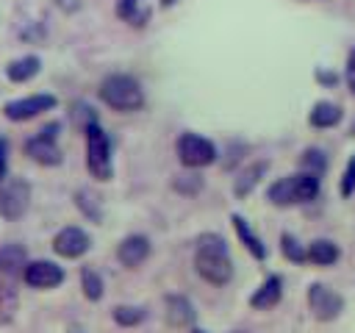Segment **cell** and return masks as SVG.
<instances>
[{
  "mask_svg": "<svg viewBox=\"0 0 355 333\" xmlns=\"http://www.w3.org/2000/svg\"><path fill=\"white\" fill-rule=\"evenodd\" d=\"M308 122H311L313 128H333V125L341 122V105H336V103H330V100H319V103L311 108Z\"/></svg>",
  "mask_w": 355,
  "mask_h": 333,
  "instance_id": "cell-19",
  "label": "cell"
},
{
  "mask_svg": "<svg viewBox=\"0 0 355 333\" xmlns=\"http://www.w3.org/2000/svg\"><path fill=\"white\" fill-rule=\"evenodd\" d=\"M28 264V253L22 244H3L0 247V275L3 278H17L22 275Z\"/></svg>",
  "mask_w": 355,
  "mask_h": 333,
  "instance_id": "cell-16",
  "label": "cell"
},
{
  "mask_svg": "<svg viewBox=\"0 0 355 333\" xmlns=\"http://www.w3.org/2000/svg\"><path fill=\"white\" fill-rule=\"evenodd\" d=\"M308 308H311L313 319L333 322L344 311V297L338 291H333L330 286H324V283H311L308 286Z\"/></svg>",
  "mask_w": 355,
  "mask_h": 333,
  "instance_id": "cell-8",
  "label": "cell"
},
{
  "mask_svg": "<svg viewBox=\"0 0 355 333\" xmlns=\"http://www.w3.org/2000/svg\"><path fill=\"white\" fill-rule=\"evenodd\" d=\"M58 130L61 125L58 122H50L44 125L39 133H33L28 142H25V155L42 166H58L64 161L61 155V147H58Z\"/></svg>",
  "mask_w": 355,
  "mask_h": 333,
  "instance_id": "cell-5",
  "label": "cell"
},
{
  "mask_svg": "<svg viewBox=\"0 0 355 333\" xmlns=\"http://www.w3.org/2000/svg\"><path fill=\"white\" fill-rule=\"evenodd\" d=\"M347 86H349V92L355 94V50L347 56Z\"/></svg>",
  "mask_w": 355,
  "mask_h": 333,
  "instance_id": "cell-27",
  "label": "cell"
},
{
  "mask_svg": "<svg viewBox=\"0 0 355 333\" xmlns=\"http://www.w3.org/2000/svg\"><path fill=\"white\" fill-rule=\"evenodd\" d=\"M42 69V58L39 56H19L14 61H8L6 67V78L11 83H28L31 78H36Z\"/></svg>",
  "mask_w": 355,
  "mask_h": 333,
  "instance_id": "cell-17",
  "label": "cell"
},
{
  "mask_svg": "<svg viewBox=\"0 0 355 333\" xmlns=\"http://www.w3.org/2000/svg\"><path fill=\"white\" fill-rule=\"evenodd\" d=\"M280 297H283V280H280L277 275H269V278L255 289V294L250 297V305L258 308V311H269V308H275V305L280 302Z\"/></svg>",
  "mask_w": 355,
  "mask_h": 333,
  "instance_id": "cell-14",
  "label": "cell"
},
{
  "mask_svg": "<svg viewBox=\"0 0 355 333\" xmlns=\"http://www.w3.org/2000/svg\"><path fill=\"white\" fill-rule=\"evenodd\" d=\"M80 289H83L86 300H92V302L103 300V291H105V286H103V278H100V272H97V269H92V266H83V269H80Z\"/></svg>",
  "mask_w": 355,
  "mask_h": 333,
  "instance_id": "cell-21",
  "label": "cell"
},
{
  "mask_svg": "<svg viewBox=\"0 0 355 333\" xmlns=\"http://www.w3.org/2000/svg\"><path fill=\"white\" fill-rule=\"evenodd\" d=\"M111 316H114V322L122 325V327H136V325H141V322L147 319V311L139 308V305H116V308L111 311Z\"/></svg>",
  "mask_w": 355,
  "mask_h": 333,
  "instance_id": "cell-22",
  "label": "cell"
},
{
  "mask_svg": "<svg viewBox=\"0 0 355 333\" xmlns=\"http://www.w3.org/2000/svg\"><path fill=\"white\" fill-rule=\"evenodd\" d=\"M200 186H202V178L200 175H178V180H175V189L178 191H186V194H194Z\"/></svg>",
  "mask_w": 355,
  "mask_h": 333,
  "instance_id": "cell-26",
  "label": "cell"
},
{
  "mask_svg": "<svg viewBox=\"0 0 355 333\" xmlns=\"http://www.w3.org/2000/svg\"><path fill=\"white\" fill-rule=\"evenodd\" d=\"M100 100L114 108V111H122V114H130V111H139L144 105V89L136 78L125 75V72H114V75H105L100 80V89H97Z\"/></svg>",
  "mask_w": 355,
  "mask_h": 333,
  "instance_id": "cell-2",
  "label": "cell"
},
{
  "mask_svg": "<svg viewBox=\"0 0 355 333\" xmlns=\"http://www.w3.org/2000/svg\"><path fill=\"white\" fill-rule=\"evenodd\" d=\"M338 255H341V250H338V244L330 241V239H313V241L305 247V261H311V264H316V266H330V264L338 261Z\"/></svg>",
  "mask_w": 355,
  "mask_h": 333,
  "instance_id": "cell-18",
  "label": "cell"
},
{
  "mask_svg": "<svg viewBox=\"0 0 355 333\" xmlns=\"http://www.w3.org/2000/svg\"><path fill=\"white\" fill-rule=\"evenodd\" d=\"M280 250H283V255H286L291 264H302V261H305V247H302L291 233H283V236H280Z\"/></svg>",
  "mask_w": 355,
  "mask_h": 333,
  "instance_id": "cell-23",
  "label": "cell"
},
{
  "mask_svg": "<svg viewBox=\"0 0 355 333\" xmlns=\"http://www.w3.org/2000/svg\"><path fill=\"white\" fill-rule=\"evenodd\" d=\"M194 269L211 286H227L233 278V261L219 233H202L194 244Z\"/></svg>",
  "mask_w": 355,
  "mask_h": 333,
  "instance_id": "cell-1",
  "label": "cell"
},
{
  "mask_svg": "<svg viewBox=\"0 0 355 333\" xmlns=\"http://www.w3.org/2000/svg\"><path fill=\"white\" fill-rule=\"evenodd\" d=\"M194 319H197V311L189 297H183V294L166 297V322L172 327H189V325H194Z\"/></svg>",
  "mask_w": 355,
  "mask_h": 333,
  "instance_id": "cell-13",
  "label": "cell"
},
{
  "mask_svg": "<svg viewBox=\"0 0 355 333\" xmlns=\"http://www.w3.org/2000/svg\"><path fill=\"white\" fill-rule=\"evenodd\" d=\"M319 186H322V183H319V175H313V172H297V175L277 178V180L266 189V197H269V203L277 205V208L302 205V203L316 200Z\"/></svg>",
  "mask_w": 355,
  "mask_h": 333,
  "instance_id": "cell-3",
  "label": "cell"
},
{
  "mask_svg": "<svg viewBox=\"0 0 355 333\" xmlns=\"http://www.w3.org/2000/svg\"><path fill=\"white\" fill-rule=\"evenodd\" d=\"M263 172H266V164H263V161H258V164H252L250 169H244V172L236 178V186H233L236 197H247V194L255 189V183L261 180Z\"/></svg>",
  "mask_w": 355,
  "mask_h": 333,
  "instance_id": "cell-20",
  "label": "cell"
},
{
  "mask_svg": "<svg viewBox=\"0 0 355 333\" xmlns=\"http://www.w3.org/2000/svg\"><path fill=\"white\" fill-rule=\"evenodd\" d=\"M92 247V239L83 228L78 225H67L61 228L55 236H53V250L61 255V258H80L83 253H89Z\"/></svg>",
  "mask_w": 355,
  "mask_h": 333,
  "instance_id": "cell-11",
  "label": "cell"
},
{
  "mask_svg": "<svg viewBox=\"0 0 355 333\" xmlns=\"http://www.w3.org/2000/svg\"><path fill=\"white\" fill-rule=\"evenodd\" d=\"M191 333H208V330H200V327H191Z\"/></svg>",
  "mask_w": 355,
  "mask_h": 333,
  "instance_id": "cell-30",
  "label": "cell"
},
{
  "mask_svg": "<svg viewBox=\"0 0 355 333\" xmlns=\"http://www.w3.org/2000/svg\"><path fill=\"white\" fill-rule=\"evenodd\" d=\"M178 158L183 166L189 169H200V166H208L216 161V144L200 133H180L178 136Z\"/></svg>",
  "mask_w": 355,
  "mask_h": 333,
  "instance_id": "cell-6",
  "label": "cell"
},
{
  "mask_svg": "<svg viewBox=\"0 0 355 333\" xmlns=\"http://www.w3.org/2000/svg\"><path fill=\"white\" fill-rule=\"evenodd\" d=\"M233 333H247V330H233Z\"/></svg>",
  "mask_w": 355,
  "mask_h": 333,
  "instance_id": "cell-32",
  "label": "cell"
},
{
  "mask_svg": "<svg viewBox=\"0 0 355 333\" xmlns=\"http://www.w3.org/2000/svg\"><path fill=\"white\" fill-rule=\"evenodd\" d=\"M172 3H175V0H161V6H172Z\"/></svg>",
  "mask_w": 355,
  "mask_h": 333,
  "instance_id": "cell-29",
  "label": "cell"
},
{
  "mask_svg": "<svg viewBox=\"0 0 355 333\" xmlns=\"http://www.w3.org/2000/svg\"><path fill=\"white\" fill-rule=\"evenodd\" d=\"M300 164H302V172H313V175H322V172H324V166H327V161H324V153H322V150H305Z\"/></svg>",
  "mask_w": 355,
  "mask_h": 333,
  "instance_id": "cell-24",
  "label": "cell"
},
{
  "mask_svg": "<svg viewBox=\"0 0 355 333\" xmlns=\"http://www.w3.org/2000/svg\"><path fill=\"white\" fill-rule=\"evenodd\" d=\"M341 194L344 197H352L355 194V155L349 158V164H347V169L341 175Z\"/></svg>",
  "mask_w": 355,
  "mask_h": 333,
  "instance_id": "cell-25",
  "label": "cell"
},
{
  "mask_svg": "<svg viewBox=\"0 0 355 333\" xmlns=\"http://www.w3.org/2000/svg\"><path fill=\"white\" fill-rule=\"evenodd\" d=\"M22 280L31 286V289H55L64 283V269L47 258H36V261H28L25 269H22Z\"/></svg>",
  "mask_w": 355,
  "mask_h": 333,
  "instance_id": "cell-10",
  "label": "cell"
},
{
  "mask_svg": "<svg viewBox=\"0 0 355 333\" xmlns=\"http://www.w3.org/2000/svg\"><path fill=\"white\" fill-rule=\"evenodd\" d=\"M352 136H355V122H352Z\"/></svg>",
  "mask_w": 355,
  "mask_h": 333,
  "instance_id": "cell-31",
  "label": "cell"
},
{
  "mask_svg": "<svg viewBox=\"0 0 355 333\" xmlns=\"http://www.w3.org/2000/svg\"><path fill=\"white\" fill-rule=\"evenodd\" d=\"M86 166L92 172L94 180H111L114 175V161H111V139L108 133L94 122H89L86 128Z\"/></svg>",
  "mask_w": 355,
  "mask_h": 333,
  "instance_id": "cell-4",
  "label": "cell"
},
{
  "mask_svg": "<svg viewBox=\"0 0 355 333\" xmlns=\"http://www.w3.org/2000/svg\"><path fill=\"white\" fill-rule=\"evenodd\" d=\"M147 255H150V239L141 236V233L125 236V239L119 241V247H116V258H119V264L128 266V269L141 266V264L147 261Z\"/></svg>",
  "mask_w": 355,
  "mask_h": 333,
  "instance_id": "cell-12",
  "label": "cell"
},
{
  "mask_svg": "<svg viewBox=\"0 0 355 333\" xmlns=\"http://www.w3.org/2000/svg\"><path fill=\"white\" fill-rule=\"evenodd\" d=\"M6 169H8V142L0 139V180L6 178Z\"/></svg>",
  "mask_w": 355,
  "mask_h": 333,
  "instance_id": "cell-28",
  "label": "cell"
},
{
  "mask_svg": "<svg viewBox=\"0 0 355 333\" xmlns=\"http://www.w3.org/2000/svg\"><path fill=\"white\" fill-rule=\"evenodd\" d=\"M31 205V186L22 178H3L0 180V216L19 219Z\"/></svg>",
  "mask_w": 355,
  "mask_h": 333,
  "instance_id": "cell-7",
  "label": "cell"
},
{
  "mask_svg": "<svg viewBox=\"0 0 355 333\" xmlns=\"http://www.w3.org/2000/svg\"><path fill=\"white\" fill-rule=\"evenodd\" d=\"M58 105V100L53 94H31V97H19V100H8L3 105V114L11 122H28L44 111H53Z\"/></svg>",
  "mask_w": 355,
  "mask_h": 333,
  "instance_id": "cell-9",
  "label": "cell"
},
{
  "mask_svg": "<svg viewBox=\"0 0 355 333\" xmlns=\"http://www.w3.org/2000/svg\"><path fill=\"white\" fill-rule=\"evenodd\" d=\"M230 222H233L236 236L241 239V244L250 250V255H252V258H258V261H263V258H266V244H263V241H261V236L250 228V222H247L241 214H233V216H230Z\"/></svg>",
  "mask_w": 355,
  "mask_h": 333,
  "instance_id": "cell-15",
  "label": "cell"
}]
</instances>
